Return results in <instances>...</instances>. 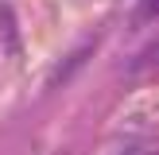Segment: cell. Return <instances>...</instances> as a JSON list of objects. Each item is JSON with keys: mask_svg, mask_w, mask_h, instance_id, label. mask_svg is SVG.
<instances>
[{"mask_svg": "<svg viewBox=\"0 0 159 155\" xmlns=\"http://www.w3.org/2000/svg\"><path fill=\"white\" fill-rule=\"evenodd\" d=\"M0 39H4L8 54H20V39H16V12L0 8Z\"/></svg>", "mask_w": 159, "mask_h": 155, "instance_id": "7a4b0ae2", "label": "cell"}, {"mask_svg": "<svg viewBox=\"0 0 159 155\" xmlns=\"http://www.w3.org/2000/svg\"><path fill=\"white\" fill-rule=\"evenodd\" d=\"M120 155H144V151H120Z\"/></svg>", "mask_w": 159, "mask_h": 155, "instance_id": "3957f363", "label": "cell"}, {"mask_svg": "<svg viewBox=\"0 0 159 155\" xmlns=\"http://www.w3.org/2000/svg\"><path fill=\"white\" fill-rule=\"evenodd\" d=\"M93 51H97V39H89V43H82V46H78L74 54H66V58L58 62V70L51 74V82H47V89L54 93V89H62L66 82H74V78H78V70H85V62L93 58Z\"/></svg>", "mask_w": 159, "mask_h": 155, "instance_id": "6da1fadb", "label": "cell"}]
</instances>
